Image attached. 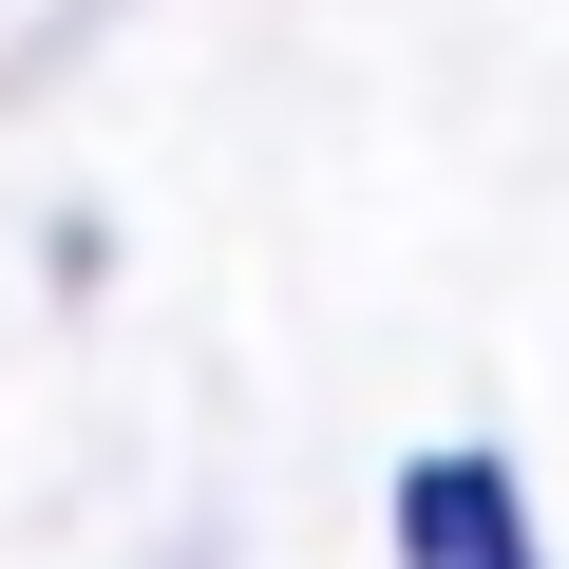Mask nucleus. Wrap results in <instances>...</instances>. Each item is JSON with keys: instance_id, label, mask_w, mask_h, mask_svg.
Segmentation results:
<instances>
[{"instance_id": "obj_1", "label": "nucleus", "mask_w": 569, "mask_h": 569, "mask_svg": "<svg viewBox=\"0 0 569 569\" xmlns=\"http://www.w3.org/2000/svg\"><path fill=\"white\" fill-rule=\"evenodd\" d=\"M399 550H418V569H531L512 475H493V456H418V475H399Z\"/></svg>"}]
</instances>
